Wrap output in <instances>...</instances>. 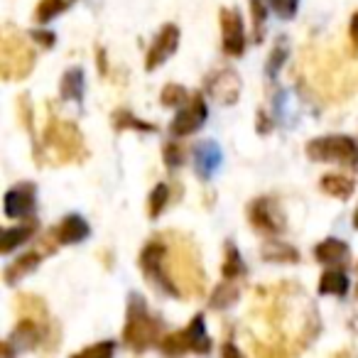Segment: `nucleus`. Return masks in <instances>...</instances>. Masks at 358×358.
<instances>
[{"instance_id": "nucleus-1", "label": "nucleus", "mask_w": 358, "mask_h": 358, "mask_svg": "<svg viewBox=\"0 0 358 358\" xmlns=\"http://www.w3.org/2000/svg\"><path fill=\"white\" fill-rule=\"evenodd\" d=\"M42 145H45V155L55 164L84 162L89 157L84 133L71 120L52 118L45 128V135H42Z\"/></svg>"}, {"instance_id": "nucleus-2", "label": "nucleus", "mask_w": 358, "mask_h": 358, "mask_svg": "<svg viewBox=\"0 0 358 358\" xmlns=\"http://www.w3.org/2000/svg\"><path fill=\"white\" fill-rule=\"evenodd\" d=\"M162 322L152 317L145 304V297L140 294H130L128 297V314H125V327H123V341L130 351L143 353L150 346L159 343L162 338Z\"/></svg>"}, {"instance_id": "nucleus-3", "label": "nucleus", "mask_w": 358, "mask_h": 358, "mask_svg": "<svg viewBox=\"0 0 358 358\" xmlns=\"http://www.w3.org/2000/svg\"><path fill=\"white\" fill-rule=\"evenodd\" d=\"M37 52L25 35L13 27L3 30V40H0V76L3 81H20L27 79L35 69Z\"/></svg>"}, {"instance_id": "nucleus-4", "label": "nucleus", "mask_w": 358, "mask_h": 358, "mask_svg": "<svg viewBox=\"0 0 358 358\" xmlns=\"http://www.w3.org/2000/svg\"><path fill=\"white\" fill-rule=\"evenodd\" d=\"M307 157L312 162H338L346 167H356L358 164V143L348 135H324V138H314L304 148Z\"/></svg>"}, {"instance_id": "nucleus-5", "label": "nucleus", "mask_w": 358, "mask_h": 358, "mask_svg": "<svg viewBox=\"0 0 358 358\" xmlns=\"http://www.w3.org/2000/svg\"><path fill=\"white\" fill-rule=\"evenodd\" d=\"M248 221L255 231L265 236H280L287 224H285V214L280 204L270 196H258L248 204Z\"/></svg>"}, {"instance_id": "nucleus-6", "label": "nucleus", "mask_w": 358, "mask_h": 358, "mask_svg": "<svg viewBox=\"0 0 358 358\" xmlns=\"http://www.w3.org/2000/svg\"><path fill=\"white\" fill-rule=\"evenodd\" d=\"M206 118H209V108L204 103V96L194 94L189 96V101L182 108H177V115L169 123V133L174 138H187V135L196 133L206 123Z\"/></svg>"}, {"instance_id": "nucleus-7", "label": "nucleus", "mask_w": 358, "mask_h": 358, "mask_svg": "<svg viewBox=\"0 0 358 358\" xmlns=\"http://www.w3.org/2000/svg\"><path fill=\"white\" fill-rule=\"evenodd\" d=\"M221 22V50L226 57H241L245 52V30L243 17L234 8H224L219 13Z\"/></svg>"}, {"instance_id": "nucleus-8", "label": "nucleus", "mask_w": 358, "mask_h": 358, "mask_svg": "<svg viewBox=\"0 0 358 358\" xmlns=\"http://www.w3.org/2000/svg\"><path fill=\"white\" fill-rule=\"evenodd\" d=\"M3 209H6L8 219H32L37 209V187L32 182H20L17 187L8 189Z\"/></svg>"}, {"instance_id": "nucleus-9", "label": "nucleus", "mask_w": 358, "mask_h": 358, "mask_svg": "<svg viewBox=\"0 0 358 358\" xmlns=\"http://www.w3.org/2000/svg\"><path fill=\"white\" fill-rule=\"evenodd\" d=\"M206 94L221 106H234L241 96V76L234 69H219L206 76Z\"/></svg>"}, {"instance_id": "nucleus-10", "label": "nucleus", "mask_w": 358, "mask_h": 358, "mask_svg": "<svg viewBox=\"0 0 358 358\" xmlns=\"http://www.w3.org/2000/svg\"><path fill=\"white\" fill-rule=\"evenodd\" d=\"M179 37H182V32H179L177 25H164L162 30H159V35L155 37L152 47L148 50V57H145V69L148 71L159 69V66H162L164 62H167L169 57L179 50Z\"/></svg>"}, {"instance_id": "nucleus-11", "label": "nucleus", "mask_w": 358, "mask_h": 358, "mask_svg": "<svg viewBox=\"0 0 358 358\" xmlns=\"http://www.w3.org/2000/svg\"><path fill=\"white\" fill-rule=\"evenodd\" d=\"M221 159H224V152L221 148L214 143V140H201L194 148V172L199 179L209 182L221 167Z\"/></svg>"}, {"instance_id": "nucleus-12", "label": "nucleus", "mask_w": 358, "mask_h": 358, "mask_svg": "<svg viewBox=\"0 0 358 358\" xmlns=\"http://www.w3.org/2000/svg\"><path fill=\"white\" fill-rule=\"evenodd\" d=\"M91 236V226L86 224L84 216L79 214H69L62 219V224L55 229V238L59 245H74V243H81Z\"/></svg>"}, {"instance_id": "nucleus-13", "label": "nucleus", "mask_w": 358, "mask_h": 358, "mask_svg": "<svg viewBox=\"0 0 358 358\" xmlns=\"http://www.w3.org/2000/svg\"><path fill=\"white\" fill-rule=\"evenodd\" d=\"M42 260H45V253H42V250H32V253H25V255H20L17 260H13V263L6 268V273H3L6 285H8V287L17 285L22 278H27L30 273H35V268L42 263Z\"/></svg>"}, {"instance_id": "nucleus-14", "label": "nucleus", "mask_w": 358, "mask_h": 358, "mask_svg": "<svg viewBox=\"0 0 358 358\" xmlns=\"http://www.w3.org/2000/svg\"><path fill=\"white\" fill-rule=\"evenodd\" d=\"M314 258L324 265H346L351 260V248L341 238H327L314 248Z\"/></svg>"}, {"instance_id": "nucleus-15", "label": "nucleus", "mask_w": 358, "mask_h": 358, "mask_svg": "<svg viewBox=\"0 0 358 358\" xmlns=\"http://www.w3.org/2000/svg\"><path fill=\"white\" fill-rule=\"evenodd\" d=\"M15 312H17V317L35 319L42 327H52V324H55L50 312H47V304L42 302V297H35V294H20V297L15 299Z\"/></svg>"}, {"instance_id": "nucleus-16", "label": "nucleus", "mask_w": 358, "mask_h": 358, "mask_svg": "<svg viewBox=\"0 0 358 358\" xmlns=\"http://www.w3.org/2000/svg\"><path fill=\"white\" fill-rule=\"evenodd\" d=\"M319 187H322L324 194L334 196V199H341V201L351 199V194L356 192V182H353L351 177H346V174H338V172L324 174Z\"/></svg>"}, {"instance_id": "nucleus-17", "label": "nucleus", "mask_w": 358, "mask_h": 358, "mask_svg": "<svg viewBox=\"0 0 358 358\" xmlns=\"http://www.w3.org/2000/svg\"><path fill=\"white\" fill-rule=\"evenodd\" d=\"M59 96L64 101H76V103L84 101V69L81 66H71V69L64 71L59 84Z\"/></svg>"}, {"instance_id": "nucleus-18", "label": "nucleus", "mask_w": 358, "mask_h": 358, "mask_svg": "<svg viewBox=\"0 0 358 358\" xmlns=\"http://www.w3.org/2000/svg\"><path fill=\"white\" fill-rule=\"evenodd\" d=\"M35 234H37V224H35V221H27V224L10 226V229H6V234H3V245H0L3 255H10L15 248L25 245Z\"/></svg>"}, {"instance_id": "nucleus-19", "label": "nucleus", "mask_w": 358, "mask_h": 358, "mask_svg": "<svg viewBox=\"0 0 358 358\" xmlns=\"http://www.w3.org/2000/svg\"><path fill=\"white\" fill-rule=\"evenodd\" d=\"M263 260L268 263H299V250L285 241H275V236L263 243Z\"/></svg>"}, {"instance_id": "nucleus-20", "label": "nucleus", "mask_w": 358, "mask_h": 358, "mask_svg": "<svg viewBox=\"0 0 358 358\" xmlns=\"http://www.w3.org/2000/svg\"><path fill=\"white\" fill-rule=\"evenodd\" d=\"M348 287H351V280L343 270L331 268L322 275L319 280V294H331V297H346Z\"/></svg>"}, {"instance_id": "nucleus-21", "label": "nucleus", "mask_w": 358, "mask_h": 358, "mask_svg": "<svg viewBox=\"0 0 358 358\" xmlns=\"http://www.w3.org/2000/svg\"><path fill=\"white\" fill-rule=\"evenodd\" d=\"M241 297V287L236 285V280H226L224 282L216 285V289L211 292V299H209V307L216 309V312H224V309L234 307Z\"/></svg>"}, {"instance_id": "nucleus-22", "label": "nucleus", "mask_w": 358, "mask_h": 358, "mask_svg": "<svg viewBox=\"0 0 358 358\" xmlns=\"http://www.w3.org/2000/svg\"><path fill=\"white\" fill-rule=\"evenodd\" d=\"M187 329V336H189L192 351L194 353H211V338L206 334V324H204V314H196L192 317L189 327Z\"/></svg>"}, {"instance_id": "nucleus-23", "label": "nucleus", "mask_w": 358, "mask_h": 358, "mask_svg": "<svg viewBox=\"0 0 358 358\" xmlns=\"http://www.w3.org/2000/svg\"><path fill=\"white\" fill-rule=\"evenodd\" d=\"M157 348L162 353H167V356H182V353L192 351V343H189V336H187V329L162 336V338H159V343H157Z\"/></svg>"}, {"instance_id": "nucleus-24", "label": "nucleus", "mask_w": 358, "mask_h": 358, "mask_svg": "<svg viewBox=\"0 0 358 358\" xmlns=\"http://www.w3.org/2000/svg\"><path fill=\"white\" fill-rule=\"evenodd\" d=\"M110 120H113V128L118 130V133L120 130H140V133H155V130H157L152 123H145V120L135 118L128 108L115 110V113L110 115Z\"/></svg>"}, {"instance_id": "nucleus-25", "label": "nucleus", "mask_w": 358, "mask_h": 358, "mask_svg": "<svg viewBox=\"0 0 358 358\" xmlns=\"http://www.w3.org/2000/svg\"><path fill=\"white\" fill-rule=\"evenodd\" d=\"M243 273H245V265H243V260H241L238 248L229 241V243H226L224 265H221V275H224L226 280H238Z\"/></svg>"}, {"instance_id": "nucleus-26", "label": "nucleus", "mask_w": 358, "mask_h": 358, "mask_svg": "<svg viewBox=\"0 0 358 358\" xmlns=\"http://www.w3.org/2000/svg\"><path fill=\"white\" fill-rule=\"evenodd\" d=\"M64 10H66V0H40L35 8V22L37 25H47V22H52Z\"/></svg>"}, {"instance_id": "nucleus-27", "label": "nucleus", "mask_w": 358, "mask_h": 358, "mask_svg": "<svg viewBox=\"0 0 358 358\" xmlns=\"http://www.w3.org/2000/svg\"><path fill=\"white\" fill-rule=\"evenodd\" d=\"M289 57V45H287V37H280L278 45L273 47V52H270L268 57V66H265V74L270 76V79H275L280 71V66L285 64V59Z\"/></svg>"}, {"instance_id": "nucleus-28", "label": "nucleus", "mask_w": 358, "mask_h": 358, "mask_svg": "<svg viewBox=\"0 0 358 358\" xmlns=\"http://www.w3.org/2000/svg\"><path fill=\"white\" fill-rule=\"evenodd\" d=\"M250 17H253V40L263 42L265 22H268V6H265V0H250Z\"/></svg>"}, {"instance_id": "nucleus-29", "label": "nucleus", "mask_w": 358, "mask_h": 358, "mask_svg": "<svg viewBox=\"0 0 358 358\" xmlns=\"http://www.w3.org/2000/svg\"><path fill=\"white\" fill-rule=\"evenodd\" d=\"M159 101H162V106H167V108H182V106L189 101V94H187L185 86L167 84L162 89V94H159Z\"/></svg>"}, {"instance_id": "nucleus-30", "label": "nucleus", "mask_w": 358, "mask_h": 358, "mask_svg": "<svg viewBox=\"0 0 358 358\" xmlns=\"http://www.w3.org/2000/svg\"><path fill=\"white\" fill-rule=\"evenodd\" d=\"M167 201H169V187L164 185V182H159V185L152 189V194H150V201H148L150 219H157V216L164 211V206H167Z\"/></svg>"}, {"instance_id": "nucleus-31", "label": "nucleus", "mask_w": 358, "mask_h": 358, "mask_svg": "<svg viewBox=\"0 0 358 358\" xmlns=\"http://www.w3.org/2000/svg\"><path fill=\"white\" fill-rule=\"evenodd\" d=\"M162 157L169 169L182 167V162H185V148H182V143H167L162 150Z\"/></svg>"}, {"instance_id": "nucleus-32", "label": "nucleus", "mask_w": 358, "mask_h": 358, "mask_svg": "<svg viewBox=\"0 0 358 358\" xmlns=\"http://www.w3.org/2000/svg\"><path fill=\"white\" fill-rule=\"evenodd\" d=\"M268 3L275 10V15L282 17V20H292V17L297 15L299 0H268Z\"/></svg>"}, {"instance_id": "nucleus-33", "label": "nucleus", "mask_w": 358, "mask_h": 358, "mask_svg": "<svg viewBox=\"0 0 358 358\" xmlns=\"http://www.w3.org/2000/svg\"><path fill=\"white\" fill-rule=\"evenodd\" d=\"M115 353V343L113 341H103V343H94V346H86L81 351H76L74 356H99V358H108Z\"/></svg>"}, {"instance_id": "nucleus-34", "label": "nucleus", "mask_w": 358, "mask_h": 358, "mask_svg": "<svg viewBox=\"0 0 358 358\" xmlns=\"http://www.w3.org/2000/svg\"><path fill=\"white\" fill-rule=\"evenodd\" d=\"M17 113H20V123L35 135V128H32V103H30V94H22L17 99Z\"/></svg>"}, {"instance_id": "nucleus-35", "label": "nucleus", "mask_w": 358, "mask_h": 358, "mask_svg": "<svg viewBox=\"0 0 358 358\" xmlns=\"http://www.w3.org/2000/svg\"><path fill=\"white\" fill-rule=\"evenodd\" d=\"M32 40L37 42V45H42L45 50H50V47H55V42H57V35L55 32H50V30H32Z\"/></svg>"}, {"instance_id": "nucleus-36", "label": "nucleus", "mask_w": 358, "mask_h": 358, "mask_svg": "<svg viewBox=\"0 0 358 358\" xmlns=\"http://www.w3.org/2000/svg\"><path fill=\"white\" fill-rule=\"evenodd\" d=\"M255 128H258L260 135H268L270 130L275 128V123L270 120V115L265 113V110H258V115H255Z\"/></svg>"}, {"instance_id": "nucleus-37", "label": "nucleus", "mask_w": 358, "mask_h": 358, "mask_svg": "<svg viewBox=\"0 0 358 358\" xmlns=\"http://www.w3.org/2000/svg\"><path fill=\"white\" fill-rule=\"evenodd\" d=\"M348 35H351V42L356 45V50H358V10L351 15V22H348Z\"/></svg>"}, {"instance_id": "nucleus-38", "label": "nucleus", "mask_w": 358, "mask_h": 358, "mask_svg": "<svg viewBox=\"0 0 358 358\" xmlns=\"http://www.w3.org/2000/svg\"><path fill=\"white\" fill-rule=\"evenodd\" d=\"M221 353H224V356H236V358L241 356V351H238V348L234 346V343H226V346L221 348Z\"/></svg>"}, {"instance_id": "nucleus-39", "label": "nucleus", "mask_w": 358, "mask_h": 358, "mask_svg": "<svg viewBox=\"0 0 358 358\" xmlns=\"http://www.w3.org/2000/svg\"><path fill=\"white\" fill-rule=\"evenodd\" d=\"M353 226L358 229V209H356V214H353Z\"/></svg>"}, {"instance_id": "nucleus-40", "label": "nucleus", "mask_w": 358, "mask_h": 358, "mask_svg": "<svg viewBox=\"0 0 358 358\" xmlns=\"http://www.w3.org/2000/svg\"><path fill=\"white\" fill-rule=\"evenodd\" d=\"M356 292H358V285H356Z\"/></svg>"}]
</instances>
